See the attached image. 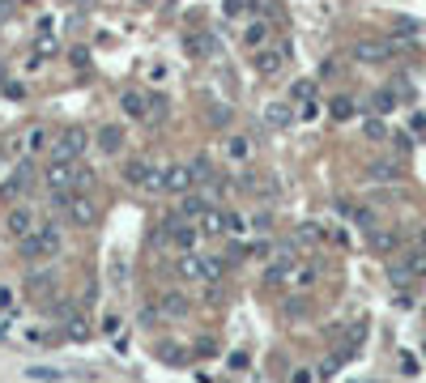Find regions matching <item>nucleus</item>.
Masks as SVG:
<instances>
[{"label":"nucleus","instance_id":"obj_30","mask_svg":"<svg viewBox=\"0 0 426 383\" xmlns=\"http://www.w3.org/2000/svg\"><path fill=\"white\" fill-rule=\"evenodd\" d=\"M226 235H247V222L235 217V213H226Z\"/></svg>","mask_w":426,"mask_h":383},{"label":"nucleus","instance_id":"obj_15","mask_svg":"<svg viewBox=\"0 0 426 383\" xmlns=\"http://www.w3.org/2000/svg\"><path fill=\"white\" fill-rule=\"evenodd\" d=\"M196 230H200L205 239H209V235H226V213L209 204V209H205V213L196 217Z\"/></svg>","mask_w":426,"mask_h":383},{"label":"nucleus","instance_id":"obj_11","mask_svg":"<svg viewBox=\"0 0 426 383\" xmlns=\"http://www.w3.org/2000/svg\"><path fill=\"white\" fill-rule=\"evenodd\" d=\"M388 56H392V47H388V43H376V39L354 43V60H362V64H384Z\"/></svg>","mask_w":426,"mask_h":383},{"label":"nucleus","instance_id":"obj_3","mask_svg":"<svg viewBox=\"0 0 426 383\" xmlns=\"http://www.w3.org/2000/svg\"><path fill=\"white\" fill-rule=\"evenodd\" d=\"M124 179L137 188V192H163V167L153 158H132L124 167Z\"/></svg>","mask_w":426,"mask_h":383},{"label":"nucleus","instance_id":"obj_35","mask_svg":"<svg viewBox=\"0 0 426 383\" xmlns=\"http://www.w3.org/2000/svg\"><path fill=\"white\" fill-rule=\"evenodd\" d=\"M209 116H213V120H218V124H226V120H231V106H213V111H209Z\"/></svg>","mask_w":426,"mask_h":383},{"label":"nucleus","instance_id":"obj_8","mask_svg":"<svg viewBox=\"0 0 426 383\" xmlns=\"http://www.w3.org/2000/svg\"><path fill=\"white\" fill-rule=\"evenodd\" d=\"M47 188L51 192H73V179H77V162H60V158H51V167H47Z\"/></svg>","mask_w":426,"mask_h":383},{"label":"nucleus","instance_id":"obj_21","mask_svg":"<svg viewBox=\"0 0 426 383\" xmlns=\"http://www.w3.org/2000/svg\"><path fill=\"white\" fill-rule=\"evenodd\" d=\"M226 158H231V162H247V158H252V137H243V132L226 137Z\"/></svg>","mask_w":426,"mask_h":383},{"label":"nucleus","instance_id":"obj_14","mask_svg":"<svg viewBox=\"0 0 426 383\" xmlns=\"http://www.w3.org/2000/svg\"><path fill=\"white\" fill-rule=\"evenodd\" d=\"M94 145H98L106 158L120 153V149H124V128H120V124H102V128L94 132Z\"/></svg>","mask_w":426,"mask_h":383},{"label":"nucleus","instance_id":"obj_2","mask_svg":"<svg viewBox=\"0 0 426 383\" xmlns=\"http://www.w3.org/2000/svg\"><path fill=\"white\" fill-rule=\"evenodd\" d=\"M85 145H90V132H85L81 124H64V128L56 132V141H51V158H60V162H77V158L85 153Z\"/></svg>","mask_w":426,"mask_h":383},{"label":"nucleus","instance_id":"obj_32","mask_svg":"<svg viewBox=\"0 0 426 383\" xmlns=\"http://www.w3.org/2000/svg\"><path fill=\"white\" fill-rule=\"evenodd\" d=\"M397 106V94H376V111H392Z\"/></svg>","mask_w":426,"mask_h":383},{"label":"nucleus","instance_id":"obj_27","mask_svg":"<svg viewBox=\"0 0 426 383\" xmlns=\"http://www.w3.org/2000/svg\"><path fill=\"white\" fill-rule=\"evenodd\" d=\"M290 98H294V102H311V98H315V81H298V85L290 90Z\"/></svg>","mask_w":426,"mask_h":383},{"label":"nucleus","instance_id":"obj_25","mask_svg":"<svg viewBox=\"0 0 426 383\" xmlns=\"http://www.w3.org/2000/svg\"><path fill=\"white\" fill-rule=\"evenodd\" d=\"M264 34H269V22H252V26L243 30V43H247V47H260Z\"/></svg>","mask_w":426,"mask_h":383},{"label":"nucleus","instance_id":"obj_26","mask_svg":"<svg viewBox=\"0 0 426 383\" xmlns=\"http://www.w3.org/2000/svg\"><path fill=\"white\" fill-rule=\"evenodd\" d=\"M392 30H397V34H401V39H413V34H418V30H422V26H418V22H413V18H397V22H392Z\"/></svg>","mask_w":426,"mask_h":383},{"label":"nucleus","instance_id":"obj_7","mask_svg":"<svg viewBox=\"0 0 426 383\" xmlns=\"http://www.w3.org/2000/svg\"><path fill=\"white\" fill-rule=\"evenodd\" d=\"M34 226H39V217H34L30 204H13V209L5 213V235H9V239H26Z\"/></svg>","mask_w":426,"mask_h":383},{"label":"nucleus","instance_id":"obj_28","mask_svg":"<svg viewBox=\"0 0 426 383\" xmlns=\"http://www.w3.org/2000/svg\"><path fill=\"white\" fill-rule=\"evenodd\" d=\"M354 116V102L350 98H333V120H350Z\"/></svg>","mask_w":426,"mask_h":383},{"label":"nucleus","instance_id":"obj_13","mask_svg":"<svg viewBox=\"0 0 426 383\" xmlns=\"http://www.w3.org/2000/svg\"><path fill=\"white\" fill-rule=\"evenodd\" d=\"M282 64H286V51H277V47H260L256 51V73L260 77H277Z\"/></svg>","mask_w":426,"mask_h":383},{"label":"nucleus","instance_id":"obj_16","mask_svg":"<svg viewBox=\"0 0 426 383\" xmlns=\"http://www.w3.org/2000/svg\"><path fill=\"white\" fill-rule=\"evenodd\" d=\"M26 290H30L34 298H51V294H56V272H51V268H39V272H30Z\"/></svg>","mask_w":426,"mask_h":383},{"label":"nucleus","instance_id":"obj_20","mask_svg":"<svg viewBox=\"0 0 426 383\" xmlns=\"http://www.w3.org/2000/svg\"><path fill=\"white\" fill-rule=\"evenodd\" d=\"M209 209V200L200 196V192H188V196H179V209H175V217H184V222H188V217H200Z\"/></svg>","mask_w":426,"mask_h":383},{"label":"nucleus","instance_id":"obj_29","mask_svg":"<svg viewBox=\"0 0 426 383\" xmlns=\"http://www.w3.org/2000/svg\"><path fill=\"white\" fill-rule=\"evenodd\" d=\"M366 137H371V141H384V137H388V124H384L380 116H376V120H366Z\"/></svg>","mask_w":426,"mask_h":383},{"label":"nucleus","instance_id":"obj_1","mask_svg":"<svg viewBox=\"0 0 426 383\" xmlns=\"http://www.w3.org/2000/svg\"><path fill=\"white\" fill-rule=\"evenodd\" d=\"M60 247H64V235H60L56 222H43V226H34L26 239H18V251H22L26 260H51Z\"/></svg>","mask_w":426,"mask_h":383},{"label":"nucleus","instance_id":"obj_5","mask_svg":"<svg viewBox=\"0 0 426 383\" xmlns=\"http://www.w3.org/2000/svg\"><path fill=\"white\" fill-rule=\"evenodd\" d=\"M64 213H69L73 226H94L98 222V200L90 192H69L64 196Z\"/></svg>","mask_w":426,"mask_h":383},{"label":"nucleus","instance_id":"obj_33","mask_svg":"<svg viewBox=\"0 0 426 383\" xmlns=\"http://www.w3.org/2000/svg\"><path fill=\"white\" fill-rule=\"evenodd\" d=\"M69 60H73L77 69H90V51H81V47H77V51H73V56H69Z\"/></svg>","mask_w":426,"mask_h":383},{"label":"nucleus","instance_id":"obj_34","mask_svg":"<svg viewBox=\"0 0 426 383\" xmlns=\"http://www.w3.org/2000/svg\"><path fill=\"white\" fill-rule=\"evenodd\" d=\"M315 116H320V102H315V98L303 102V120H315Z\"/></svg>","mask_w":426,"mask_h":383},{"label":"nucleus","instance_id":"obj_36","mask_svg":"<svg viewBox=\"0 0 426 383\" xmlns=\"http://www.w3.org/2000/svg\"><path fill=\"white\" fill-rule=\"evenodd\" d=\"M0 307H5V311L13 307V290H0Z\"/></svg>","mask_w":426,"mask_h":383},{"label":"nucleus","instance_id":"obj_17","mask_svg":"<svg viewBox=\"0 0 426 383\" xmlns=\"http://www.w3.org/2000/svg\"><path fill=\"white\" fill-rule=\"evenodd\" d=\"M26 188H30V167L22 162V167H18V171H13V175L5 179V183H0V196H5V200H18V196H22Z\"/></svg>","mask_w":426,"mask_h":383},{"label":"nucleus","instance_id":"obj_23","mask_svg":"<svg viewBox=\"0 0 426 383\" xmlns=\"http://www.w3.org/2000/svg\"><path fill=\"white\" fill-rule=\"evenodd\" d=\"M184 47L192 51V56H213V51H218L213 34H188V39H184Z\"/></svg>","mask_w":426,"mask_h":383},{"label":"nucleus","instance_id":"obj_37","mask_svg":"<svg viewBox=\"0 0 426 383\" xmlns=\"http://www.w3.org/2000/svg\"><path fill=\"white\" fill-rule=\"evenodd\" d=\"M0 341H5V328H0Z\"/></svg>","mask_w":426,"mask_h":383},{"label":"nucleus","instance_id":"obj_22","mask_svg":"<svg viewBox=\"0 0 426 383\" xmlns=\"http://www.w3.org/2000/svg\"><path fill=\"white\" fill-rule=\"evenodd\" d=\"M213 179H218V167H213V162H209V153H200L196 162H192V183H213Z\"/></svg>","mask_w":426,"mask_h":383},{"label":"nucleus","instance_id":"obj_12","mask_svg":"<svg viewBox=\"0 0 426 383\" xmlns=\"http://www.w3.org/2000/svg\"><path fill=\"white\" fill-rule=\"evenodd\" d=\"M47 145H51V137H47V128H43V124H30V128L13 141V149H18V153H39V149H47Z\"/></svg>","mask_w":426,"mask_h":383},{"label":"nucleus","instance_id":"obj_19","mask_svg":"<svg viewBox=\"0 0 426 383\" xmlns=\"http://www.w3.org/2000/svg\"><path fill=\"white\" fill-rule=\"evenodd\" d=\"M264 124H269V128L294 124V106H290V102H269V106H264Z\"/></svg>","mask_w":426,"mask_h":383},{"label":"nucleus","instance_id":"obj_31","mask_svg":"<svg viewBox=\"0 0 426 383\" xmlns=\"http://www.w3.org/2000/svg\"><path fill=\"white\" fill-rule=\"evenodd\" d=\"M376 247H380V251H392V247H397V235L380 230V235H376Z\"/></svg>","mask_w":426,"mask_h":383},{"label":"nucleus","instance_id":"obj_10","mask_svg":"<svg viewBox=\"0 0 426 383\" xmlns=\"http://www.w3.org/2000/svg\"><path fill=\"white\" fill-rule=\"evenodd\" d=\"M120 111L128 120H149V94L145 90H124L120 94Z\"/></svg>","mask_w":426,"mask_h":383},{"label":"nucleus","instance_id":"obj_18","mask_svg":"<svg viewBox=\"0 0 426 383\" xmlns=\"http://www.w3.org/2000/svg\"><path fill=\"white\" fill-rule=\"evenodd\" d=\"M158 315L163 319H175V315H188V298L179 290H167L163 298H158Z\"/></svg>","mask_w":426,"mask_h":383},{"label":"nucleus","instance_id":"obj_6","mask_svg":"<svg viewBox=\"0 0 426 383\" xmlns=\"http://www.w3.org/2000/svg\"><path fill=\"white\" fill-rule=\"evenodd\" d=\"M196 183H192V167L188 162H171V167H163V192L167 196H188Z\"/></svg>","mask_w":426,"mask_h":383},{"label":"nucleus","instance_id":"obj_9","mask_svg":"<svg viewBox=\"0 0 426 383\" xmlns=\"http://www.w3.org/2000/svg\"><path fill=\"white\" fill-rule=\"evenodd\" d=\"M426 268V256L422 251H413V256H401V260H392V268H388V277L397 281V286H409L418 272Z\"/></svg>","mask_w":426,"mask_h":383},{"label":"nucleus","instance_id":"obj_4","mask_svg":"<svg viewBox=\"0 0 426 383\" xmlns=\"http://www.w3.org/2000/svg\"><path fill=\"white\" fill-rule=\"evenodd\" d=\"M222 268H226V264L213 260V256H192V251L179 256V272H184V277H196V281H218Z\"/></svg>","mask_w":426,"mask_h":383},{"label":"nucleus","instance_id":"obj_38","mask_svg":"<svg viewBox=\"0 0 426 383\" xmlns=\"http://www.w3.org/2000/svg\"><path fill=\"white\" fill-rule=\"evenodd\" d=\"M422 243H426V235H422Z\"/></svg>","mask_w":426,"mask_h":383},{"label":"nucleus","instance_id":"obj_24","mask_svg":"<svg viewBox=\"0 0 426 383\" xmlns=\"http://www.w3.org/2000/svg\"><path fill=\"white\" fill-rule=\"evenodd\" d=\"M366 175H371V179H380V183H392V179L401 175V167H397V162H371Z\"/></svg>","mask_w":426,"mask_h":383}]
</instances>
